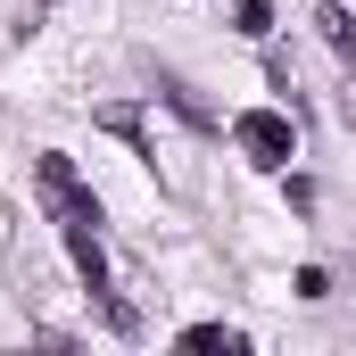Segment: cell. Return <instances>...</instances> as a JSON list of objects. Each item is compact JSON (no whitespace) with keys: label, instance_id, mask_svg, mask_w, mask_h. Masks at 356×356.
Here are the masks:
<instances>
[{"label":"cell","instance_id":"obj_2","mask_svg":"<svg viewBox=\"0 0 356 356\" xmlns=\"http://www.w3.org/2000/svg\"><path fill=\"white\" fill-rule=\"evenodd\" d=\"M232 141H241V158L266 166V175H282V166L298 158V124H290L282 108H241V116H232Z\"/></svg>","mask_w":356,"mask_h":356},{"label":"cell","instance_id":"obj_9","mask_svg":"<svg viewBox=\"0 0 356 356\" xmlns=\"http://www.w3.org/2000/svg\"><path fill=\"white\" fill-rule=\"evenodd\" d=\"M290 290H298V298H332V273H323V266H298Z\"/></svg>","mask_w":356,"mask_h":356},{"label":"cell","instance_id":"obj_3","mask_svg":"<svg viewBox=\"0 0 356 356\" xmlns=\"http://www.w3.org/2000/svg\"><path fill=\"white\" fill-rule=\"evenodd\" d=\"M158 91H166V108H175L182 124H199V133H216V108H207V99H199V91L182 83V75H158Z\"/></svg>","mask_w":356,"mask_h":356},{"label":"cell","instance_id":"obj_7","mask_svg":"<svg viewBox=\"0 0 356 356\" xmlns=\"http://www.w3.org/2000/svg\"><path fill=\"white\" fill-rule=\"evenodd\" d=\"M182 348H224V356H241V332H232V323H191Z\"/></svg>","mask_w":356,"mask_h":356},{"label":"cell","instance_id":"obj_4","mask_svg":"<svg viewBox=\"0 0 356 356\" xmlns=\"http://www.w3.org/2000/svg\"><path fill=\"white\" fill-rule=\"evenodd\" d=\"M315 33H323V42H332V50L356 67V17L340 8V0H323V8H315Z\"/></svg>","mask_w":356,"mask_h":356},{"label":"cell","instance_id":"obj_5","mask_svg":"<svg viewBox=\"0 0 356 356\" xmlns=\"http://www.w3.org/2000/svg\"><path fill=\"white\" fill-rule=\"evenodd\" d=\"M99 133H116V141H133V149L149 158V133H141V108H133V99H108V108H99Z\"/></svg>","mask_w":356,"mask_h":356},{"label":"cell","instance_id":"obj_6","mask_svg":"<svg viewBox=\"0 0 356 356\" xmlns=\"http://www.w3.org/2000/svg\"><path fill=\"white\" fill-rule=\"evenodd\" d=\"M67 257H75V273H83L91 290H108V257H99V241H91V232H67Z\"/></svg>","mask_w":356,"mask_h":356},{"label":"cell","instance_id":"obj_1","mask_svg":"<svg viewBox=\"0 0 356 356\" xmlns=\"http://www.w3.org/2000/svg\"><path fill=\"white\" fill-rule=\"evenodd\" d=\"M33 191H42V207L67 224V232H99V199H91V182L58 158V149H42L33 158Z\"/></svg>","mask_w":356,"mask_h":356},{"label":"cell","instance_id":"obj_8","mask_svg":"<svg viewBox=\"0 0 356 356\" xmlns=\"http://www.w3.org/2000/svg\"><path fill=\"white\" fill-rule=\"evenodd\" d=\"M232 17H241V33H257V42H266V33H273V8H266V0H241Z\"/></svg>","mask_w":356,"mask_h":356}]
</instances>
